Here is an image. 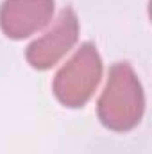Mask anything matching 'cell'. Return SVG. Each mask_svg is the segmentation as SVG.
I'll use <instances>...</instances> for the list:
<instances>
[{"instance_id": "cell-3", "label": "cell", "mask_w": 152, "mask_h": 154, "mask_svg": "<svg viewBox=\"0 0 152 154\" xmlns=\"http://www.w3.org/2000/svg\"><path fill=\"white\" fill-rule=\"evenodd\" d=\"M79 38V20L72 7H65L54 25L41 36L34 39L25 52L29 65L36 70L52 68L74 45Z\"/></svg>"}, {"instance_id": "cell-2", "label": "cell", "mask_w": 152, "mask_h": 154, "mask_svg": "<svg viewBox=\"0 0 152 154\" xmlns=\"http://www.w3.org/2000/svg\"><path fill=\"white\" fill-rule=\"evenodd\" d=\"M102 77V59L93 43H82L54 77V95L66 108H82Z\"/></svg>"}, {"instance_id": "cell-4", "label": "cell", "mask_w": 152, "mask_h": 154, "mask_svg": "<svg viewBox=\"0 0 152 154\" xmlns=\"http://www.w3.org/2000/svg\"><path fill=\"white\" fill-rule=\"evenodd\" d=\"M54 0H4L0 29L11 39H23L50 23Z\"/></svg>"}, {"instance_id": "cell-1", "label": "cell", "mask_w": 152, "mask_h": 154, "mask_svg": "<svg viewBox=\"0 0 152 154\" xmlns=\"http://www.w3.org/2000/svg\"><path fill=\"white\" fill-rule=\"evenodd\" d=\"M145 111L141 82L129 63H116L109 70L106 88L99 99V120L111 131L134 129Z\"/></svg>"}]
</instances>
